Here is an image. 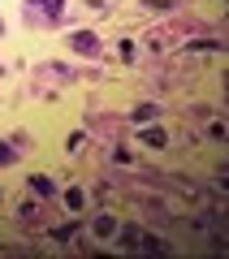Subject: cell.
<instances>
[{
    "label": "cell",
    "mask_w": 229,
    "mask_h": 259,
    "mask_svg": "<svg viewBox=\"0 0 229 259\" xmlns=\"http://www.w3.org/2000/svg\"><path fill=\"white\" fill-rule=\"evenodd\" d=\"M73 48H83V52H95V39H91V35H73Z\"/></svg>",
    "instance_id": "obj_2"
},
{
    "label": "cell",
    "mask_w": 229,
    "mask_h": 259,
    "mask_svg": "<svg viewBox=\"0 0 229 259\" xmlns=\"http://www.w3.org/2000/svg\"><path fill=\"white\" fill-rule=\"evenodd\" d=\"M112 229H117V225H112V221H108V216H104V221H95V233H100V238H108V233H112Z\"/></svg>",
    "instance_id": "obj_3"
},
{
    "label": "cell",
    "mask_w": 229,
    "mask_h": 259,
    "mask_svg": "<svg viewBox=\"0 0 229 259\" xmlns=\"http://www.w3.org/2000/svg\"><path fill=\"white\" fill-rule=\"evenodd\" d=\"M143 143L147 147H165V130H143Z\"/></svg>",
    "instance_id": "obj_1"
}]
</instances>
